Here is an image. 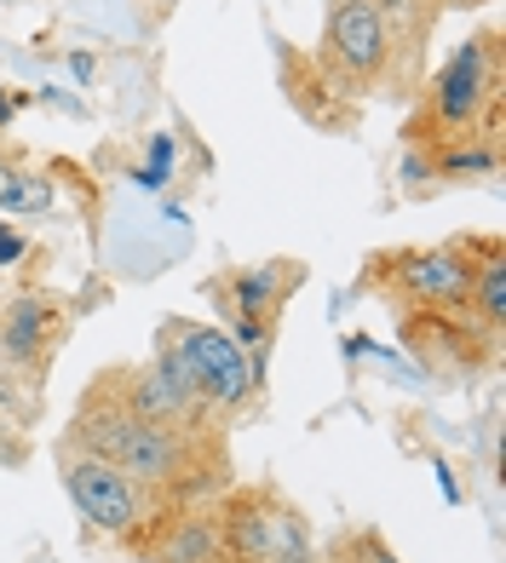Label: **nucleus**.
<instances>
[{
	"instance_id": "nucleus-1",
	"label": "nucleus",
	"mask_w": 506,
	"mask_h": 563,
	"mask_svg": "<svg viewBox=\"0 0 506 563\" xmlns=\"http://www.w3.org/2000/svg\"><path fill=\"white\" fill-rule=\"evenodd\" d=\"M58 443L121 466L162 506H196V500H213L224 483H237L231 431H190V426H167V420H144L98 374L87 379Z\"/></svg>"
},
{
	"instance_id": "nucleus-2",
	"label": "nucleus",
	"mask_w": 506,
	"mask_h": 563,
	"mask_svg": "<svg viewBox=\"0 0 506 563\" xmlns=\"http://www.w3.org/2000/svg\"><path fill=\"white\" fill-rule=\"evenodd\" d=\"M501 121H506V53L501 30L484 23L415 87L409 121H403V150L438 156V150L466 139H501Z\"/></svg>"
},
{
	"instance_id": "nucleus-3",
	"label": "nucleus",
	"mask_w": 506,
	"mask_h": 563,
	"mask_svg": "<svg viewBox=\"0 0 506 563\" xmlns=\"http://www.w3.org/2000/svg\"><path fill=\"white\" fill-rule=\"evenodd\" d=\"M495 242L501 236H449L438 247H386L363 265V294L386 311H466Z\"/></svg>"
},
{
	"instance_id": "nucleus-4",
	"label": "nucleus",
	"mask_w": 506,
	"mask_h": 563,
	"mask_svg": "<svg viewBox=\"0 0 506 563\" xmlns=\"http://www.w3.org/2000/svg\"><path fill=\"white\" fill-rule=\"evenodd\" d=\"M213 506L208 563H317L311 518L276 483H224Z\"/></svg>"
},
{
	"instance_id": "nucleus-5",
	"label": "nucleus",
	"mask_w": 506,
	"mask_h": 563,
	"mask_svg": "<svg viewBox=\"0 0 506 563\" xmlns=\"http://www.w3.org/2000/svg\"><path fill=\"white\" fill-rule=\"evenodd\" d=\"M58 477H64V495L75 506V518H81V529L121 547L127 558H139L144 541L156 534V523L173 511L150 489H139L121 466H110V460H98L87 449H69V443H58Z\"/></svg>"
},
{
	"instance_id": "nucleus-6",
	"label": "nucleus",
	"mask_w": 506,
	"mask_h": 563,
	"mask_svg": "<svg viewBox=\"0 0 506 563\" xmlns=\"http://www.w3.org/2000/svg\"><path fill=\"white\" fill-rule=\"evenodd\" d=\"M156 340H167L173 351L185 356V368L196 374L201 397L213 402V415L224 426H237L242 415H253L265 397V363L260 356H248L224 328L213 322H190V317H167L156 328Z\"/></svg>"
},
{
	"instance_id": "nucleus-7",
	"label": "nucleus",
	"mask_w": 506,
	"mask_h": 563,
	"mask_svg": "<svg viewBox=\"0 0 506 563\" xmlns=\"http://www.w3.org/2000/svg\"><path fill=\"white\" fill-rule=\"evenodd\" d=\"M69 299L41 288V282H18L12 294H0V379L41 391L46 368L58 363L69 340Z\"/></svg>"
},
{
	"instance_id": "nucleus-8",
	"label": "nucleus",
	"mask_w": 506,
	"mask_h": 563,
	"mask_svg": "<svg viewBox=\"0 0 506 563\" xmlns=\"http://www.w3.org/2000/svg\"><path fill=\"white\" fill-rule=\"evenodd\" d=\"M317 69L334 81L345 98L369 104L374 92H386L392 81V35L380 12L369 0H328V18H322V41L311 46Z\"/></svg>"
},
{
	"instance_id": "nucleus-9",
	"label": "nucleus",
	"mask_w": 506,
	"mask_h": 563,
	"mask_svg": "<svg viewBox=\"0 0 506 563\" xmlns=\"http://www.w3.org/2000/svg\"><path fill=\"white\" fill-rule=\"evenodd\" d=\"M306 282V265L299 260H265V265H237V271H219L208 276V299L219 305L224 317V334H231L248 356H260L276 340V322H283L294 288Z\"/></svg>"
},
{
	"instance_id": "nucleus-10",
	"label": "nucleus",
	"mask_w": 506,
	"mask_h": 563,
	"mask_svg": "<svg viewBox=\"0 0 506 563\" xmlns=\"http://www.w3.org/2000/svg\"><path fill=\"white\" fill-rule=\"evenodd\" d=\"M397 322V340L403 351L415 356L420 368L449 374V379H472V374H490L501 363V328H490L484 317L472 311H392Z\"/></svg>"
},
{
	"instance_id": "nucleus-11",
	"label": "nucleus",
	"mask_w": 506,
	"mask_h": 563,
	"mask_svg": "<svg viewBox=\"0 0 506 563\" xmlns=\"http://www.w3.org/2000/svg\"><path fill=\"white\" fill-rule=\"evenodd\" d=\"M276 75H283V98L294 104L299 121H311L317 133H358L363 104L328 81L306 46H283V53H276Z\"/></svg>"
},
{
	"instance_id": "nucleus-12",
	"label": "nucleus",
	"mask_w": 506,
	"mask_h": 563,
	"mask_svg": "<svg viewBox=\"0 0 506 563\" xmlns=\"http://www.w3.org/2000/svg\"><path fill=\"white\" fill-rule=\"evenodd\" d=\"M53 178H46V173H30V167H23V156H12V150H7V156H0V213H23V219H30V213H46V208H53Z\"/></svg>"
},
{
	"instance_id": "nucleus-13",
	"label": "nucleus",
	"mask_w": 506,
	"mask_h": 563,
	"mask_svg": "<svg viewBox=\"0 0 506 563\" xmlns=\"http://www.w3.org/2000/svg\"><path fill=\"white\" fill-rule=\"evenodd\" d=\"M328 563H397V552H392V541L380 529H345L340 541H334V552H328Z\"/></svg>"
},
{
	"instance_id": "nucleus-14",
	"label": "nucleus",
	"mask_w": 506,
	"mask_h": 563,
	"mask_svg": "<svg viewBox=\"0 0 506 563\" xmlns=\"http://www.w3.org/2000/svg\"><path fill=\"white\" fill-rule=\"evenodd\" d=\"M30 253H35V242L23 236L18 224H7V219H0V271H18L23 260H30Z\"/></svg>"
},
{
	"instance_id": "nucleus-15",
	"label": "nucleus",
	"mask_w": 506,
	"mask_h": 563,
	"mask_svg": "<svg viewBox=\"0 0 506 563\" xmlns=\"http://www.w3.org/2000/svg\"><path fill=\"white\" fill-rule=\"evenodd\" d=\"M167 162H173V139H150V167H139V185L162 190L167 185Z\"/></svg>"
},
{
	"instance_id": "nucleus-16",
	"label": "nucleus",
	"mask_w": 506,
	"mask_h": 563,
	"mask_svg": "<svg viewBox=\"0 0 506 563\" xmlns=\"http://www.w3.org/2000/svg\"><path fill=\"white\" fill-rule=\"evenodd\" d=\"M18 104H23V98H18V92H0V126H7V121L18 115Z\"/></svg>"
},
{
	"instance_id": "nucleus-17",
	"label": "nucleus",
	"mask_w": 506,
	"mask_h": 563,
	"mask_svg": "<svg viewBox=\"0 0 506 563\" xmlns=\"http://www.w3.org/2000/svg\"><path fill=\"white\" fill-rule=\"evenodd\" d=\"M472 7H490V0H443V12H472Z\"/></svg>"
},
{
	"instance_id": "nucleus-18",
	"label": "nucleus",
	"mask_w": 506,
	"mask_h": 563,
	"mask_svg": "<svg viewBox=\"0 0 506 563\" xmlns=\"http://www.w3.org/2000/svg\"><path fill=\"white\" fill-rule=\"evenodd\" d=\"M317 563H328V558H317Z\"/></svg>"
}]
</instances>
